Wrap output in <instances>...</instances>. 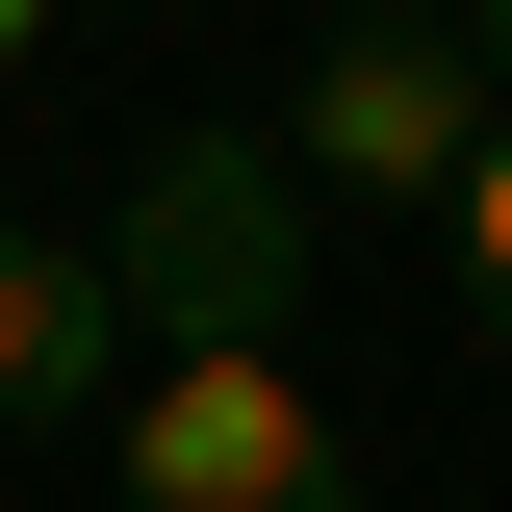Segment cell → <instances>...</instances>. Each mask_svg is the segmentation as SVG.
Returning <instances> with one entry per match:
<instances>
[{"label": "cell", "instance_id": "obj_1", "mask_svg": "<svg viewBox=\"0 0 512 512\" xmlns=\"http://www.w3.org/2000/svg\"><path fill=\"white\" fill-rule=\"evenodd\" d=\"M308 231L333 205L256 154V128H180L154 180H128V231H103V282L154 308V359H282V308H308Z\"/></svg>", "mask_w": 512, "mask_h": 512}, {"label": "cell", "instance_id": "obj_2", "mask_svg": "<svg viewBox=\"0 0 512 512\" xmlns=\"http://www.w3.org/2000/svg\"><path fill=\"white\" fill-rule=\"evenodd\" d=\"M103 461H128V512H359V436L282 359H154Z\"/></svg>", "mask_w": 512, "mask_h": 512}, {"label": "cell", "instance_id": "obj_3", "mask_svg": "<svg viewBox=\"0 0 512 512\" xmlns=\"http://www.w3.org/2000/svg\"><path fill=\"white\" fill-rule=\"evenodd\" d=\"M487 52H461V26H333V52H308V128H282V180H359V205H461V154H487Z\"/></svg>", "mask_w": 512, "mask_h": 512}, {"label": "cell", "instance_id": "obj_4", "mask_svg": "<svg viewBox=\"0 0 512 512\" xmlns=\"http://www.w3.org/2000/svg\"><path fill=\"white\" fill-rule=\"evenodd\" d=\"M77 384H128V282L52 256V231H0V436H52Z\"/></svg>", "mask_w": 512, "mask_h": 512}, {"label": "cell", "instance_id": "obj_5", "mask_svg": "<svg viewBox=\"0 0 512 512\" xmlns=\"http://www.w3.org/2000/svg\"><path fill=\"white\" fill-rule=\"evenodd\" d=\"M461 282H487V308H512V128H487V154H461Z\"/></svg>", "mask_w": 512, "mask_h": 512}, {"label": "cell", "instance_id": "obj_6", "mask_svg": "<svg viewBox=\"0 0 512 512\" xmlns=\"http://www.w3.org/2000/svg\"><path fill=\"white\" fill-rule=\"evenodd\" d=\"M461 52H487V77H512V0H461Z\"/></svg>", "mask_w": 512, "mask_h": 512}, {"label": "cell", "instance_id": "obj_7", "mask_svg": "<svg viewBox=\"0 0 512 512\" xmlns=\"http://www.w3.org/2000/svg\"><path fill=\"white\" fill-rule=\"evenodd\" d=\"M333 26H436V0H333Z\"/></svg>", "mask_w": 512, "mask_h": 512}, {"label": "cell", "instance_id": "obj_8", "mask_svg": "<svg viewBox=\"0 0 512 512\" xmlns=\"http://www.w3.org/2000/svg\"><path fill=\"white\" fill-rule=\"evenodd\" d=\"M26 26H52V0H0V52H26Z\"/></svg>", "mask_w": 512, "mask_h": 512}]
</instances>
